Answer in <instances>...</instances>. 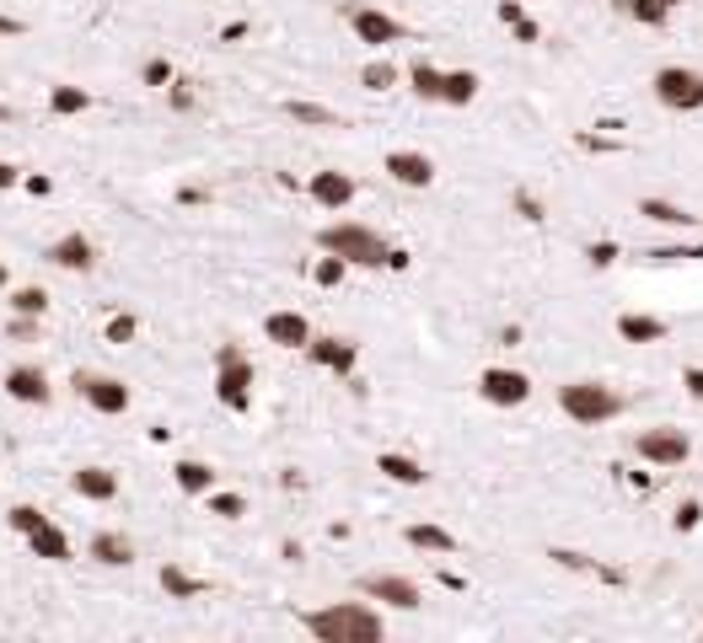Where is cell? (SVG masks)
<instances>
[{
	"label": "cell",
	"instance_id": "6da1fadb",
	"mask_svg": "<svg viewBox=\"0 0 703 643\" xmlns=\"http://www.w3.org/2000/svg\"><path fill=\"white\" fill-rule=\"evenodd\" d=\"M301 628L317 643H381L387 639L381 611H371L366 601H338V606H323V611H306Z\"/></svg>",
	"mask_w": 703,
	"mask_h": 643
},
{
	"label": "cell",
	"instance_id": "7a4b0ae2",
	"mask_svg": "<svg viewBox=\"0 0 703 643\" xmlns=\"http://www.w3.org/2000/svg\"><path fill=\"white\" fill-rule=\"evenodd\" d=\"M317 247H323V252H338L349 269H387V263H392V247L376 237L371 226H360V220L323 226V231H317Z\"/></svg>",
	"mask_w": 703,
	"mask_h": 643
},
{
	"label": "cell",
	"instance_id": "3957f363",
	"mask_svg": "<svg viewBox=\"0 0 703 643\" xmlns=\"http://www.w3.org/2000/svg\"><path fill=\"white\" fill-rule=\"evenodd\" d=\"M215 397L231 413H248L252 407V360L237 344H220L215 349Z\"/></svg>",
	"mask_w": 703,
	"mask_h": 643
},
{
	"label": "cell",
	"instance_id": "277c9868",
	"mask_svg": "<svg viewBox=\"0 0 703 643\" xmlns=\"http://www.w3.org/2000/svg\"><path fill=\"white\" fill-rule=\"evenodd\" d=\"M559 407L575 424H607L623 413V397L613 386H596V381H570V386H559Z\"/></svg>",
	"mask_w": 703,
	"mask_h": 643
},
{
	"label": "cell",
	"instance_id": "5b68a950",
	"mask_svg": "<svg viewBox=\"0 0 703 643\" xmlns=\"http://www.w3.org/2000/svg\"><path fill=\"white\" fill-rule=\"evenodd\" d=\"M656 102L671 113H699L703 108V76L688 65H666L656 70Z\"/></svg>",
	"mask_w": 703,
	"mask_h": 643
},
{
	"label": "cell",
	"instance_id": "8992f818",
	"mask_svg": "<svg viewBox=\"0 0 703 643\" xmlns=\"http://www.w3.org/2000/svg\"><path fill=\"white\" fill-rule=\"evenodd\" d=\"M71 386H76V397L91 407V413H129V386L119 375H97V370H76L71 375Z\"/></svg>",
	"mask_w": 703,
	"mask_h": 643
},
{
	"label": "cell",
	"instance_id": "52a82bcc",
	"mask_svg": "<svg viewBox=\"0 0 703 643\" xmlns=\"http://www.w3.org/2000/svg\"><path fill=\"white\" fill-rule=\"evenodd\" d=\"M478 392H484V402H495V407H521V402L532 397V375H521L510 364H489L478 375Z\"/></svg>",
	"mask_w": 703,
	"mask_h": 643
},
{
	"label": "cell",
	"instance_id": "ba28073f",
	"mask_svg": "<svg viewBox=\"0 0 703 643\" xmlns=\"http://www.w3.org/2000/svg\"><path fill=\"white\" fill-rule=\"evenodd\" d=\"M634 450H639L650 467H682V461L693 456V445H688L682 429H639Z\"/></svg>",
	"mask_w": 703,
	"mask_h": 643
},
{
	"label": "cell",
	"instance_id": "9c48e42d",
	"mask_svg": "<svg viewBox=\"0 0 703 643\" xmlns=\"http://www.w3.org/2000/svg\"><path fill=\"white\" fill-rule=\"evenodd\" d=\"M360 596L366 601H381V606H398V611H419V585L414 579H403V574H366L360 579Z\"/></svg>",
	"mask_w": 703,
	"mask_h": 643
},
{
	"label": "cell",
	"instance_id": "30bf717a",
	"mask_svg": "<svg viewBox=\"0 0 703 643\" xmlns=\"http://www.w3.org/2000/svg\"><path fill=\"white\" fill-rule=\"evenodd\" d=\"M349 28H355V39L371 43V48H387V43H403V39H409V28H403L398 17L376 11V6H360V11H349Z\"/></svg>",
	"mask_w": 703,
	"mask_h": 643
},
{
	"label": "cell",
	"instance_id": "8fae6325",
	"mask_svg": "<svg viewBox=\"0 0 703 643\" xmlns=\"http://www.w3.org/2000/svg\"><path fill=\"white\" fill-rule=\"evenodd\" d=\"M6 397L22 402V407H48L54 386H48L43 364H11V370H6Z\"/></svg>",
	"mask_w": 703,
	"mask_h": 643
},
{
	"label": "cell",
	"instance_id": "7c38bea8",
	"mask_svg": "<svg viewBox=\"0 0 703 643\" xmlns=\"http://www.w3.org/2000/svg\"><path fill=\"white\" fill-rule=\"evenodd\" d=\"M54 269H65V274H91L97 269V247L82 237V231H65L60 241H48V252H43Z\"/></svg>",
	"mask_w": 703,
	"mask_h": 643
},
{
	"label": "cell",
	"instance_id": "4fadbf2b",
	"mask_svg": "<svg viewBox=\"0 0 703 643\" xmlns=\"http://www.w3.org/2000/svg\"><path fill=\"white\" fill-rule=\"evenodd\" d=\"M306 360L333 370V375H355V364H360V344H349V338H312L306 344Z\"/></svg>",
	"mask_w": 703,
	"mask_h": 643
},
{
	"label": "cell",
	"instance_id": "5bb4252c",
	"mask_svg": "<svg viewBox=\"0 0 703 643\" xmlns=\"http://www.w3.org/2000/svg\"><path fill=\"white\" fill-rule=\"evenodd\" d=\"M387 177L403 183V188H430L435 183V161L424 156V151H392L387 156Z\"/></svg>",
	"mask_w": 703,
	"mask_h": 643
},
{
	"label": "cell",
	"instance_id": "9a60e30c",
	"mask_svg": "<svg viewBox=\"0 0 703 643\" xmlns=\"http://www.w3.org/2000/svg\"><path fill=\"white\" fill-rule=\"evenodd\" d=\"M263 338L280 344V349H306L312 344V322L301 317V312H269L263 317Z\"/></svg>",
	"mask_w": 703,
	"mask_h": 643
},
{
	"label": "cell",
	"instance_id": "2e32d148",
	"mask_svg": "<svg viewBox=\"0 0 703 643\" xmlns=\"http://www.w3.org/2000/svg\"><path fill=\"white\" fill-rule=\"evenodd\" d=\"M306 194L323 204V209H349L355 204V177L349 172H312Z\"/></svg>",
	"mask_w": 703,
	"mask_h": 643
},
{
	"label": "cell",
	"instance_id": "e0dca14e",
	"mask_svg": "<svg viewBox=\"0 0 703 643\" xmlns=\"http://www.w3.org/2000/svg\"><path fill=\"white\" fill-rule=\"evenodd\" d=\"M86 558L102 563V568H129V563H134V542H129L125 531H97V536L86 542Z\"/></svg>",
	"mask_w": 703,
	"mask_h": 643
},
{
	"label": "cell",
	"instance_id": "ac0fdd59",
	"mask_svg": "<svg viewBox=\"0 0 703 643\" xmlns=\"http://www.w3.org/2000/svg\"><path fill=\"white\" fill-rule=\"evenodd\" d=\"M71 488H76V499H91V504L119 499V478H113L108 467H82V472H71Z\"/></svg>",
	"mask_w": 703,
	"mask_h": 643
},
{
	"label": "cell",
	"instance_id": "d6986e66",
	"mask_svg": "<svg viewBox=\"0 0 703 643\" xmlns=\"http://www.w3.org/2000/svg\"><path fill=\"white\" fill-rule=\"evenodd\" d=\"M172 482H177L188 499H209V493H215V467H209V461H194V456H183V461L172 467Z\"/></svg>",
	"mask_w": 703,
	"mask_h": 643
},
{
	"label": "cell",
	"instance_id": "ffe728a7",
	"mask_svg": "<svg viewBox=\"0 0 703 643\" xmlns=\"http://www.w3.org/2000/svg\"><path fill=\"white\" fill-rule=\"evenodd\" d=\"M666 327L661 317H645V312H623L618 317V338L623 344H666Z\"/></svg>",
	"mask_w": 703,
	"mask_h": 643
},
{
	"label": "cell",
	"instance_id": "44dd1931",
	"mask_svg": "<svg viewBox=\"0 0 703 643\" xmlns=\"http://www.w3.org/2000/svg\"><path fill=\"white\" fill-rule=\"evenodd\" d=\"M376 472L403 482V488H419V482H424V467H419L414 456H403V450H381V456H376Z\"/></svg>",
	"mask_w": 703,
	"mask_h": 643
},
{
	"label": "cell",
	"instance_id": "7402d4cb",
	"mask_svg": "<svg viewBox=\"0 0 703 643\" xmlns=\"http://www.w3.org/2000/svg\"><path fill=\"white\" fill-rule=\"evenodd\" d=\"M28 547H33V558H43V563H71V536H65L60 525L33 531V536H28Z\"/></svg>",
	"mask_w": 703,
	"mask_h": 643
},
{
	"label": "cell",
	"instance_id": "603a6c76",
	"mask_svg": "<svg viewBox=\"0 0 703 643\" xmlns=\"http://www.w3.org/2000/svg\"><path fill=\"white\" fill-rule=\"evenodd\" d=\"M409 80H414V97H419V102H446V70H435L430 59H414Z\"/></svg>",
	"mask_w": 703,
	"mask_h": 643
},
{
	"label": "cell",
	"instance_id": "cb8c5ba5",
	"mask_svg": "<svg viewBox=\"0 0 703 643\" xmlns=\"http://www.w3.org/2000/svg\"><path fill=\"white\" fill-rule=\"evenodd\" d=\"M162 590L172 596V601H194V596H205L209 579H194V574H183L177 563H166L162 568Z\"/></svg>",
	"mask_w": 703,
	"mask_h": 643
},
{
	"label": "cell",
	"instance_id": "d4e9b609",
	"mask_svg": "<svg viewBox=\"0 0 703 643\" xmlns=\"http://www.w3.org/2000/svg\"><path fill=\"white\" fill-rule=\"evenodd\" d=\"M671 6H682V0H618L623 17H634V22H645V28H666Z\"/></svg>",
	"mask_w": 703,
	"mask_h": 643
},
{
	"label": "cell",
	"instance_id": "484cf974",
	"mask_svg": "<svg viewBox=\"0 0 703 643\" xmlns=\"http://www.w3.org/2000/svg\"><path fill=\"white\" fill-rule=\"evenodd\" d=\"M403 536H409V547H419V553H456V536L452 531H441V525H409V531H403Z\"/></svg>",
	"mask_w": 703,
	"mask_h": 643
},
{
	"label": "cell",
	"instance_id": "4316f807",
	"mask_svg": "<svg viewBox=\"0 0 703 643\" xmlns=\"http://www.w3.org/2000/svg\"><path fill=\"white\" fill-rule=\"evenodd\" d=\"M86 108H91V91H82V86H54L48 91V113L54 119H76Z\"/></svg>",
	"mask_w": 703,
	"mask_h": 643
},
{
	"label": "cell",
	"instance_id": "83f0119b",
	"mask_svg": "<svg viewBox=\"0 0 703 643\" xmlns=\"http://www.w3.org/2000/svg\"><path fill=\"white\" fill-rule=\"evenodd\" d=\"M478 70H446V108H467L478 97Z\"/></svg>",
	"mask_w": 703,
	"mask_h": 643
},
{
	"label": "cell",
	"instance_id": "f1b7e54d",
	"mask_svg": "<svg viewBox=\"0 0 703 643\" xmlns=\"http://www.w3.org/2000/svg\"><path fill=\"white\" fill-rule=\"evenodd\" d=\"M639 215L645 220H661V226H699V215H688V209H677V204H666V199H639Z\"/></svg>",
	"mask_w": 703,
	"mask_h": 643
},
{
	"label": "cell",
	"instance_id": "f546056e",
	"mask_svg": "<svg viewBox=\"0 0 703 643\" xmlns=\"http://www.w3.org/2000/svg\"><path fill=\"white\" fill-rule=\"evenodd\" d=\"M6 525H11L17 536H33V531L48 525V515H43L39 504H11V510H6Z\"/></svg>",
	"mask_w": 703,
	"mask_h": 643
},
{
	"label": "cell",
	"instance_id": "4dcf8cb0",
	"mask_svg": "<svg viewBox=\"0 0 703 643\" xmlns=\"http://www.w3.org/2000/svg\"><path fill=\"white\" fill-rule=\"evenodd\" d=\"M11 312L17 317H43L48 312V295H43L39 284H22V290H11Z\"/></svg>",
	"mask_w": 703,
	"mask_h": 643
},
{
	"label": "cell",
	"instance_id": "1f68e13d",
	"mask_svg": "<svg viewBox=\"0 0 703 643\" xmlns=\"http://www.w3.org/2000/svg\"><path fill=\"white\" fill-rule=\"evenodd\" d=\"M285 113L295 123H317V129H333V123H338V113L323 108V102H285Z\"/></svg>",
	"mask_w": 703,
	"mask_h": 643
},
{
	"label": "cell",
	"instance_id": "d6a6232c",
	"mask_svg": "<svg viewBox=\"0 0 703 643\" xmlns=\"http://www.w3.org/2000/svg\"><path fill=\"white\" fill-rule=\"evenodd\" d=\"M360 86H366V91H387V86H398V65H387V59H371V65L360 70Z\"/></svg>",
	"mask_w": 703,
	"mask_h": 643
},
{
	"label": "cell",
	"instance_id": "836d02e7",
	"mask_svg": "<svg viewBox=\"0 0 703 643\" xmlns=\"http://www.w3.org/2000/svg\"><path fill=\"white\" fill-rule=\"evenodd\" d=\"M209 515H220V521H242V515H248V499H242V493H209Z\"/></svg>",
	"mask_w": 703,
	"mask_h": 643
},
{
	"label": "cell",
	"instance_id": "e575fe53",
	"mask_svg": "<svg viewBox=\"0 0 703 643\" xmlns=\"http://www.w3.org/2000/svg\"><path fill=\"white\" fill-rule=\"evenodd\" d=\"M344 274H349V263H344L338 252H328V258H317V269H312V280L323 284V290H333V284H344Z\"/></svg>",
	"mask_w": 703,
	"mask_h": 643
},
{
	"label": "cell",
	"instance_id": "d590c367",
	"mask_svg": "<svg viewBox=\"0 0 703 643\" xmlns=\"http://www.w3.org/2000/svg\"><path fill=\"white\" fill-rule=\"evenodd\" d=\"M140 80H145V86H172V80H177V70H172V65H166V59H145V65H140Z\"/></svg>",
	"mask_w": 703,
	"mask_h": 643
},
{
	"label": "cell",
	"instance_id": "8d00e7d4",
	"mask_svg": "<svg viewBox=\"0 0 703 643\" xmlns=\"http://www.w3.org/2000/svg\"><path fill=\"white\" fill-rule=\"evenodd\" d=\"M134 333H140V322L129 317V312H125V317H113V322H108V344H129Z\"/></svg>",
	"mask_w": 703,
	"mask_h": 643
},
{
	"label": "cell",
	"instance_id": "74e56055",
	"mask_svg": "<svg viewBox=\"0 0 703 643\" xmlns=\"http://www.w3.org/2000/svg\"><path fill=\"white\" fill-rule=\"evenodd\" d=\"M656 263H682V258H703V247H661V252H650Z\"/></svg>",
	"mask_w": 703,
	"mask_h": 643
},
{
	"label": "cell",
	"instance_id": "f35d334b",
	"mask_svg": "<svg viewBox=\"0 0 703 643\" xmlns=\"http://www.w3.org/2000/svg\"><path fill=\"white\" fill-rule=\"evenodd\" d=\"M682 386H688V397L703 402V364H682Z\"/></svg>",
	"mask_w": 703,
	"mask_h": 643
},
{
	"label": "cell",
	"instance_id": "ab89813d",
	"mask_svg": "<svg viewBox=\"0 0 703 643\" xmlns=\"http://www.w3.org/2000/svg\"><path fill=\"white\" fill-rule=\"evenodd\" d=\"M166 91H172V108H177V113H183V108H194V91H188V80H172Z\"/></svg>",
	"mask_w": 703,
	"mask_h": 643
},
{
	"label": "cell",
	"instance_id": "60d3db41",
	"mask_svg": "<svg viewBox=\"0 0 703 643\" xmlns=\"http://www.w3.org/2000/svg\"><path fill=\"white\" fill-rule=\"evenodd\" d=\"M22 188H28L33 199H48V194H54V183H48V177H39V172H33V177H22Z\"/></svg>",
	"mask_w": 703,
	"mask_h": 643
},
{
	"label": "cell",
	"instance_id": "b9f144b4",
	"mask_svg": "<svg viewBox=\"0 0 703 643\" xmlns=\"http://www.w3.org/2000/svg\"><path fill=\"white\" fill-rule=\"evenodd\" d=\"M693 525H699V504H693V499H688V504H682V510H677V531H693Z\"/></svg>",
	"mask_w": 703,
	"mask_h": 643
},
{
	"label": "cell",
	"instance_id": "7bdbcfd3",
	"mask_svg": "<svg viewBox=\"0 0 703 643\" xmlns=\"http://www.w3.org/2000/svg\"><path fill=\"white\" fill-rule=\"evenodd\" d=\"M613 258H618V247H607V241H596V247H591V263H596V269H607Z\"/></svg>",
	"mask_w": 703,
	"mask_h": 643
},
{
	"label": "cell",
	"instance_id": "ee69618b",
	"mask_svg": "<svg viewBox=\"0 0 703 643\" xmlns=\"http://www.w3.org/2000/svg\"><path fill=\"white\" fill-rule=\"evenodd\" d=\"M516 209H521L527 220H542V204H538V199H527V194H516Z\"/></svg>",
	"mask_w": 703,
	"mask_h": 643
},
{
	"label": "cell",
	"instance_id": "f6af8a7d",
	"mask_svg": "<svg viewBox=\"0 0 703 643\" xmlns=\"http://www.w3.org/2000/svg\"><path fill=\"white\" fill-rule=\"evenodd\" d=\"M499 22H510V28H516V22H521V6H516V0H499Z\"/></svg>",
	"mask_w": 703,
	"mask_h": 643
},
{
	"label": "cell",
	"instance_id": "bcb514c9",
	"mask_svg": "<svg viewBox=\"0 0 703 643\" xmlns=\"http://www.w3.org/2000/svg\"><path fill=\"white\" fill-rule=\"evenodd\" d=\"M17 183H22V172L11 161H0V188H17Z\"/></svg>",
	"mask_w": 703,
	"mask_h": 643
},
{
	"label": "cell",
	"instance_id": "7dc6e473",
	"mask_svg": "<svg viewBox=\"0 0 703 643\" xmlns=\"http://www.w3.org/2000/svg\"><path fill=\"white\" fill-rule=\"evenodd\" d=\"M516 39H521V43H538V22H527V17H521V22H516Z\"/></svg>",
	"mask_w": 703,
	"mask_h": 643
},
{
	"label": "cell",
	"instance_id": "c3c4849f",
	"mask_svg": "<svg viewBox=\"0 0 703 643\" xmlns=\"http://www.w3.org/2000/svg\"><path fill=\"white\" fill-rule=\"evenodd\" d=\"M177 199H183V204H209V194H205V188H183Z\"/></svg>",
	"mask_w": 703,
	"mask_h": 643
},
{
	"label": "cell",
	"instance_id": "681fc988",
	"mask_svg": "<svg viewBox=\"0 0 703 643\" xmlns=\"http://www.w3.org/2000/svg\"><path fill=\"white\" fill-rule=\"evenodd\" d=\"M0 33H22V22L17 17H0Z\"/></svg>",
	"mask_w": 703,
	"mask_h": 643
},
{
	"label": "cell",
	"instance_id": "f907efd6",
	"mask_svg": "<svg viewBox=\"0 0 703 643\" xmlns=\"http://www.w3.org/2000/svg\"><path fill=\"white\" fill-rule=\"evenodd\" d=\"M6 280H11V274H6V263H0V290H6Z\"/></svg>",
	"mask_w": 703,
	"mask_h": 643
},
{
	"label": "cell",
	"instance_id": "816d5d0a",
	"mask_svg": "<svg viewBox=\"0 0 703 643\" xmlns=\"http://www.w3.org/2000/svg\"><path fill=\"white\" fill-rule=\"evenodd\" d=\"M0 119H6V108H0Z\"/></svg>",
	"mask_w": 703,
	"mask_h": 643
}]
</instances>
